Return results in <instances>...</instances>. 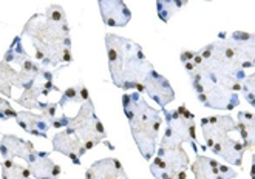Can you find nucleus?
Segmentation results:
<instances>
[{"label":"nucleus","mask_w":255,"mask_h":179,"mask_svg":"<svg viewBox=\"0 0 255 179\" xmlns=\"http://www.w3.org/2000/svg\"><path fill=\"white\" fill-rule=\"evenodd\" d=\"M187 3V0H158L156 6H158V17L162 22H169L178 10H181Z\"/></svg>","instance_id":"4"},{"label":"nucleus","mask_w":255,"mask_h":179,"mask_svg":"<svg viewBox=\"0 0 255 179\" xmlns=\"http://www.w3.org/2000/svg\"><path fill=\"white\" fill-rule=\"evenodd\" d=\"M2 178L3 179H29V171L19 165L12 164L11 159H6L2 167Z\"/></svg>","instance_id":"5"},{"label":"nucleus","mask_w":255,"mask_h":179,"mask_svg":"<svg viewBox=\"0 0 255 179\" xmlns=\"http://www.w3.org/2000/svg\"><path fill=\"white\" fill-rule=\"evenodd\" d=\"M105 40L108 50L110 73L114 85H118L119 79H122L119 88H135L139 93L145 91L142 82L145 76L153 70V66L145 59L141 46L130 42L128 39L118 37L114 34H107Z\"/></svg>","instance_id":"1"},{"label":"nucleus","mask_w":255,"mask_h":179,"mask_svg":"<svg viewBox=\"0 0 255 179\" xmlns=\"http://www.w3.org/2000/svg\"><path fill=\"white\" fill-rule=\"evenodd\" d=\"M104 23L108 26H125L132 19V12L124 0H97Z\"/></svg>","instance_id":"2"},{"label":"nucleus","mask_w":255,"mask_h":179,"mask_svg":"<svg viewBox=\"0 0 255 179\" xmlns=\"http://www.w3.org/2000/svg\"><path fill=\"white\" fill-rule=\"evenodd\" d=\"M53 147L56 151L64 153L65 156H68L70 159H73V162L76 165H80V156L85 154V147L80 145V141L76 136H71V133L62 131L57 133L53 139Z\"/></svg>","instance_id":"3"},{"label":"nucleus","mask_w":255,"mask_h":179,"mask_svg":"<svg viewBox=\"0 0 255 179\" xmlns=\"http://www.w3.org/2000/svg\"><path fill=\"white\" fill-rule=\"evenodd\" d=\"M47 17L50 22H54V23H62L65 22V11L62 10L59 5H51L47 10Z\"/></svg>","instance_id":"6"},{"label":"nucleus","mask_w":255,"mask_h":179,"mask_svg":"<svg viewBox=\"0 0 255 179\" xmlns=\"http://www.w3.org/2000/svg\"><path fill=\"white\" fill-rule=\"evenodd\" d=\"M193 56H195V53H192V51H184V53L181 54V60H182V62H189V60L193 59Z\"/></svg>","instance_id":"7"}]
</instances>
